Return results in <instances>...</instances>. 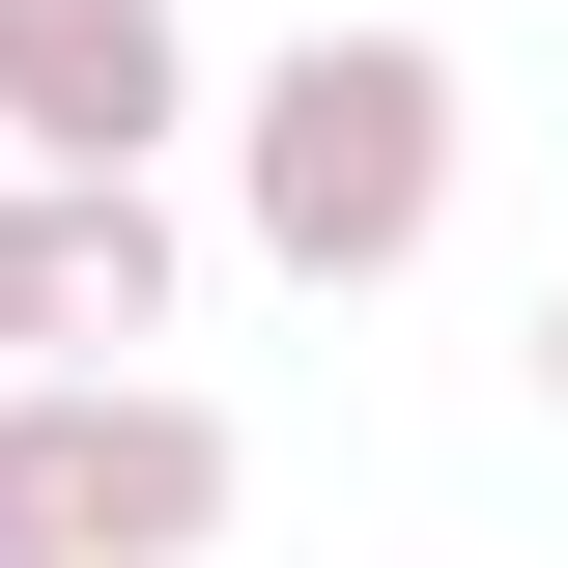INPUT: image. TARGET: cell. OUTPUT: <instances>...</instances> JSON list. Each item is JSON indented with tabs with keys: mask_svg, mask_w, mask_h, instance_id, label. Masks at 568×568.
Returning <instances> with one entry per match:
<instances>
[{
	"mask_svg": "<svg viewBox=\"0 0 568 568\" xmlns=\"http://www.w3.org/2000/svg\"><path fill=\"white\" fill-rule=\"evenodd\" d=\"M426 200H455V58L313 29V58L256 85V256L284 284H369V256H426Z\"/></svg>",
	"mask_w": 568,
	"mask_h": 568,
	"instance_id": "6da1fadb",
	"label": "cell"
},
{
	"mask_svg": "<svg viewBox=\"0 0 568 568\" xmlns=\"http://www.w3.org/2000/svg\"><path fill=\"white\" fill-rule=\"evenodd\" d=\"M142 284H171V200L142 171H58V313H142Z\"/></svg>",
	"mask_w": 568,
	"mask_h": 568,
	"instance_id": "277c9868",
	"label": "cell"
},
{
	"mask_svg": "<svg viewBox=\"0 0 568 568\" xmlns=\"http://www.w3.org/2000/svg\"><path fill=\"white\" fill-rule=\"evenodd\" d=\"M0 511H29V568H200L227 426L200 398H0Z\"/></svg>",
	"mask_w": 568,
	"mask_h": 568,
	"instance_id": "7a4b0ae2",
	"label": "cell"
},
{
	"mask_svg": "<svg viewBox=\"0 0 568 568\" xmlns=\"http://www.w3.org/2000/svg\"><path fill=\"white\" fill-rule=\"evenodd\" d=\"M0 114H29V171H142L171 142V0H0Z\"/></svg>",
	"mask_w": 568,
	"mask_h": 568,
	"instance_id": "3957f363",
	"label": "cell"
},
{
	"mask_svg": "<svg viewBox=\"0 0 568 568\" xmlns=\"http://www.w3.org/2000/svg\"><path fill=\"white\" fill-rule=\"evenodd\" d=\"M29 313H58V200H0V342H29Z\"/></svg>",
	"mask_w": 568,
	"mask_h": 568,
	"instance_id": "5b68a950",
	"label": "cell"
},
{
	"mask_svg": "<svg viewBox=\"0 0 568 568\" xmlns=\"http://www.w3.org/2000/svg\"><path fill=\"white\" fill-rule=\"evenodd\" d=\"M540 398H568V313H540Z\"/></svg>",
	"mask_w": 568,
	"mask_h": 568,
	"instance_id": "8992f818",
	"label": "cell"
}]
</instances>
